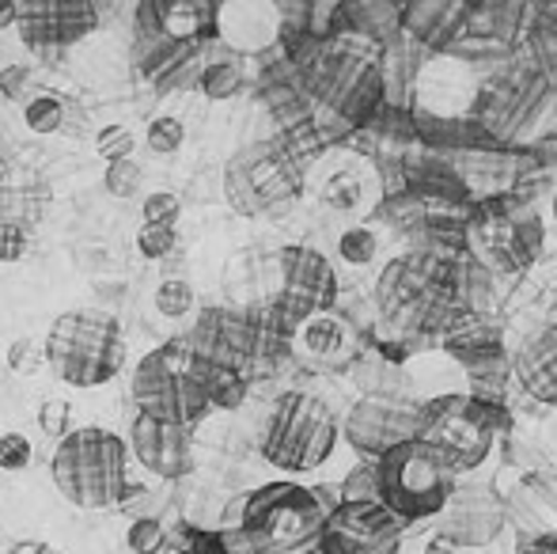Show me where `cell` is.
<instances>
[{
    "instance_id": "9a60e30c",
    "label": "cell",
    "mask_w": 557,
    "mask_h": 554,
    "mask_svg": "<svg viewBox=\"0 0 557 554\" xmlns=\"http://www.w3.org/2000/svg\"><path fill=\"white\" fill-rule=\"evenodd\" d=\"M337 426H342L349 448L375 464L391 448L421 436V399H413V395H360Z\"/></svg>"
},
{
    "instance_id": "8992f818",
    "label": "cell",
    "mask_w": 557,
    "mask_h": 554,
    "mask_svg": "<svg viewBox=\"0 0 557 554\" xmlns=\"http://www.w3.org/2000/svg\"><path fill=\"white\" fill-rule=\"evenodd\" d=\"M512 429V410L505 399H478L467 392L421 399V441L455 467V475L474 471L490 459L497 433Z\"/></svg>"
},
{
    "instance_id": "d4e9b609",
    "label": "cell",
    "mask_w": 557,
    "mask_h": 554,
    "mask_svg": "<svg viewBox=\"0 0 557 554\" xmlns=\"http://www.w3.org/2000/svg\"><path fill=\"white\" fill-rule=\"evenodd\" d=\"M425 213H429L425 201L398 190V194H383L380 209H375V221H380L391 236L403 239V244L410 247V255H418L421 247H425Z\"/></svg>"
},
{
    "instance_id": "7dc6e473",
    "label": "cell",
    "mask_w": 557,
    "mask_h": 554,
    "mask_svg": "<svg viewBox=\"0 0 557 554\" xmlns=\"http://www.w3.org/2000/svg\"><path fill=\"white\" fill-rule=\"evenodd\" d=\"M61 103H65V114H61V134H69V137L88 134V111H84L76 99H61Z\"/></svg>"
},
{
    "instance_id": "e575fe53",
    "label": "cell",
    "mask_w": 557,
    "mask_h": 554,
    "mask_svg": "<svg viewBox=\"0 0 557 554\" xmlns=\"http://www.w3.org/2000/svg\"><path fill=\"white\" fill-rule=\"evenodd\" d=\"M61 114H65L61 96H46V91L23 107V122L30 134H61Z\"/></svg>"
},
{
    "instance_id": "5bb4252c",
    "label": "cell",
    "mask_w": 557,
    "mask_h": 554,
    "mask_svg": "<svg viewBox=\"0 0 557 554\" xmlns=\"http://www.w3.org/2000/svg\"><path fill=\"white\" fill-rule=\"evenodd\" d=\"M99 27V8L88 0H23L15 4L20 42L38 58V65H61L76 42Z\"/></svg>"
},
{
    "instance_id": "cb8c5ba5",
    "label": "cell",
    "mask_w": 557,
    "mask_h": 554,
    "mask_svg": "<svg viewBox=\"0 0 557 554\" xmlns=\"http://www.w3.org/2000/svg\"><path fill=\"white\" fill-rule=\"evenodd\" d=\"M296 342L308 357L315 361H352L357 357V331L345 319H337L334 311L315 316L296 331Z\"/></svg>"
},
{
    "instance_id": "b9f144b4",
    "label": "cell",
    "mask_w": 557,
    "mask_h": 554,
    "mask_svg": "<svg viewBox=\"0 0 557 554\" xmlns=\"http://www.w3.org/2000/svg\"><path fill=\"white\" fill-rule=\"evenodd\" d=\"M140 178H145V171H140L137 160H117V163H107L103 183L114 198H133V194L140 190Z\"/></svg>"
},
{
    "instance_id": "816d5d0a",
    "label": "cell",
    "mask_w": 557,
    "mask_h": 554,
    "mask_svg": "<svg viewBox=\"0 0 557 554\" xmlns=\"http://www.w3.org/2000/svg\"><path fill=\"white\" fill-rule=\"evenodd\" d=\"M425 554H462V551H459V547H455V543H451V540H444V535H441V532H436V535H433V540H429V543H425Z\"/></svg>"
},
{
    "instance_id": "d590c367",
    "label": "cell",
    "mask_w": 557,
    "mask_h": 554,
    "mask_svg": "<svg viewBox=\"0 0 557 554\" xmlns=\"http://www.w3.org/2000/svg\"><path fill=\"white\" fill-rule=\"evenodd\" d=\"M194 304H198V296H194V288L183 278H168L156 288V311L168 319H186L194 311Z\"/></svg>"
},
{
    "instance_id": "f907efd6",
    "label": "cell",
    "mask_w": 557,
    "mask_h": 554,
    "mask_svg": "<svg viewBox=\"0 0 557 554\" xmlns=\"http://www.w3.org/2000/svg\"><path fill=\"white\" fill-rule=\"evenodd\" d=\"M520 554H557V535H539V540H528Z\"/></svg>"
},
{
    "instance_id": "ab89813d",
    "label": "cell",
    "mask_w": 557,
    "mask_h": 554,
    "mask_svg": "<svg viewBox=\"0 0 557 554\" xmlns=\"http://www.w3.org/2000/svg\"><path fill=\"white\" fill-rule=\"evenodd\" d=\"M133 148H137V140L125 126H99L96 130V156H103L107 163H117V160H133Z\"/></svg>"
},
{
    "instance_id": "8fae6325",
    "label": "cell",
    "mask_w": 557,
    "mask_h": 554,
    "mask_svg": "<svg viewBox=\"0 0 557 554\" xmlns=\"http://www.w3.org/2000/svg\"><path fill=\"white\" fill-rule=\"evenodd\" d=\"M342 285H337L334 262L308 244H285L273 255V296L258 316L281 338H293L308 319L334 311Z\"/></svg>"
},
{
    "instance_id": "c3c4849f",
    "label": "cell",
    "mask_w": 557,
    "mask_h": 554,
    "mask_svg": "<svg viewBox=\"0 0 557 554\" xmlns=\"http://www.w3.org/2000/svg\"><path fill=\"white\" fill-rule=\"evenodd\" d=\"M163 554H224V551H221V543H216V535H190L186 547H171Z\"/></svg>"
},
{
    "instance_id": "6da1fadb",
    "label": "cell",
    "mask_w": 557,
    "mask_h": 554,
    "mask_svg": "<svg viewBox=\"0 0 557 554\" xmlns=\"http://www.w3.org/2000/svg\"><path fill=\"white\" fill-rule=\"evenodd\" d=\"M462 259V255H459ZM455 304V259L441 255H395L375 278L372 349L406 365L418 349L436 346Z\"/></svg>"
},
{
    "instance_id": "7c38bea8",
    "label": "cell",
    "mask_w": 557,
    "mask_h": 554,
    "mask_svg": "<svg viewBox=\"0 0 557 554\" xmlns=\"http://www.w3.org/2000/svg\"><path fill=\"white\" fill-rule=\"evenodd\" d=\"M129 395L137 403V415H152L175 426L194 429L209 415L206 387L198 380V365L194 354L186 349L183 338H171L163 346L148 349L137 361L129 380Z\"/></svg>"
},
{
    "instance_id": "9c48e42d",
    "label": "cell",
    "mask_w": 557,
    "mask_h": 554,
    "mask_svg": "<svg viewBox=\"0 0 557 554\" xmlns=\"http://www.w3.org/2000/svg\"><path fill=\"white\" fill-rule=\"evenodd\" d=\"M221 186L239 217H281L304 194V163L281 137L250 140L224 163Z\"/></svg>"
},
{
    "instance_id": "277c9868",
    "label": "cell",
    "mask_w": 557,
    "mask_h": 554,
    "mask_svg": "<svg viewBox=\"0 0 557 554\" xmlns=\"http://www.w3.org/2000/svg\"><path fill=\"white\" fill-rule=\"evenodd\" d=\"M46 369L69 387H103L125 369L129 342L117 316L103 308H73L50 323L42 338Z\"/></svg>"
},
{
    "instance_id": "8d00e7d4",
    "label": "cell",
    "mask_w": 557,
    "mask_h": 554,
    "mask_svg": "<svg viewBox=\"0 0 557 554\" xmlns=\"http://www.w3.org/2000/svg\"><path fill=\"white\" fill-rule=\"evenodd\" d=\"M125 547L133 554H163L168 551V528L156 517H137L125 528Z\"/></svg>"
},
{
    "instance_id": "1f68e13d",
    "label": "cell",
    "mask_w": 557,
    "mask_h": 554,
    "mask_svg": "<svg viewBox=\"0 0 557 554\" xmlns=\"http://www.w3.org/2000/svg\"><path fill=\"white\" fill-rule=\"evenodd\" d=\"M35 96H42V88H38V69L35 65H23V61L0 65V99H4V103L27 107Z\"/></svg>"
},
{
    "instance_id": "484cf974",
    "label": "cell",
    "mask_w": 557,
    "mask_h": 554,
    "mask_svg": "<svg viewBox=\"0 0 557 554\" xmlns=\"http://www.w3.org/2000/svg\"><path fill=\"white\" fill-rule=\"evenodd\" d=\"M156 15L171 42H201V38L216 35V4L171 0V4H156Z\"/></svg>"
},
{
    "instance_id": "60d3db41",
    "label": "cell",
    "mask_w": 557,
    "mask_h": 554,
    "mask_svg": "<svg viewBox=\"0 0 557 554\" xmlns=\"http://www.w3.org/2000/svg\"><path fill=\"white\" fill-rule=\"evenodd\" d=\"M178 247V236L175 229H160V224H140L137 232V251L145 255V259H168V255H175Z\"/></svg>"
},
{
    "instance_id": "52a82bcc",
    "label": "cell",
    "mask_w": 557,
    "mask_h": 554,
    "mask_svg": "<svg viewBox=\"0 0 557 554\" xmlns=\"http://www.w3.org/2000/svg\"><path fill=\"white\" fill-rule=\"evenodd\" d=\"M375 487H380L383 509L403 528H413L421 520L441 517L451 490L459 487V475L433 444L418 436L375 459Z\"/></svg>"
},
{
    "instance_id": "ac0fdd59",
    "label": "cell",
    "mask_w": 557,
    "mask_h": 554,
    "mask_svg": "<svg viewBox=\"0 0 557 554\" xmlns=\"http://www.w3.org/2000/svg\"><path fill=\"white\" fill-rule=\"evenodd\" d=\"M129 456L156 479H186L194 471V429L152 415H137L129 426Z\"/></svg>"
},
{
    "instance_id": "f546056e",
    "label": "cell",
    "mask_w": 557,
    "mask_h": 554,
    "mask_svg": "<svg viewBox=\"0 0 557 554\" xmlns=\"http://www.w3.org/2000/svg\"><path fill=\"white\" fill-rule=\"evenodd\" d=\"M198 88L206 99L224 103V99H235L247 88V73H243L239 61H206L198 73Z\"/></svg>"
},
{
    "instance_id": "db71d44e",
    "label": "cell",
    "mask_w": 557,
    "mask_h": 554,
    "mask_svg": "<svg viewBox=\"0 0 557 554\" xmlns=\"http://www.w3.org/2000/svg\"><path fill=\"white\" fill-rule=\"evenodd\" d=\"M8 186V163H4V156H0V190Z\"/></svg>"
},
{
    "instance_id": "30bf717a",
    "label": "cell",
    "mask_w": 557,
    "mask_h": 554,
    "mask_svg": "<svg viewBox=\"0 0 557 554\" xmlns=\"http://www.w3.org/2000/svg\"><path fill=\"white\" fill-rule=\"evenodd\" d=\"M543 217L535 206H520L512 198H485L470 206L467 221V255L485 267L493 278H516L535 267L543 255Z\"/></svg>"
},
{
    "instance_id": "f1b7e54d",
    "label": "cell",
    "mask_w": 557,
    "mask_h": 554,
    "mask_svg": "<svg viewBox=\"0 0 557 554\" xmlns=\"http://www.w3.org/2000/svg\"><path fill=\"white\" fill-rule=\"evenodd\" d=\"M194 365H198V380H201V387H206L209 407L235 410L247 399V372L227 369V365H216V361H201V357H194Z\"/></svg>"
},
{
    "instance_id": "e0dca14e",
    "label": "cell",
    "mask_w": 557,
    "mask_h": 554,
    "mask_svg": "<svg viewBox=\"0 0 557 554\" xmlns=\"http://www.w3.org/2000/svg\"><path fill=\"white\" fill-rule=\"evenodd\" d=\"M505 494L493 482H459L441 509V535L459 551H485L505 535Z\"/></svg>"
},
{
    "instance_id": "ee69618b",
    "label": "cell",
    "mask_w": 557,
    "mask_h": 554,
    "mask_svg": "<svg viewBox=\"0 0 557 554\" xmlns=\"http://www.w3.org/2000/svg\"><path fill=\"white\" fill-rule=\"evenodd\" d=\"M145 224H160V229H175L178 213H183V201H178V194L171 190H156L145 198Z\"/></svg>"
},
{
    "instance_id": "d6986e66",
    "label": "cell",
    "mask_w": 557,
    "mask_h": 554,
    "mask_svg": "<svg viewBox=\"0 0 557 554\" xmlns=\"http://www.w3.org/2000/svg\"><path fill=\"white\" fill-rule=\"evenodd\" d=\"M403 190L413 194L418 201H425V206H451V209L474 206L467 183L451 168V160L441 152H429L421 145L413 152H406L403 160Z\"/></svg>"
},
{
    "instance_id": "836d02e7",
    "label": "cell",
    "mask_w": 557,
    "mask_h": 554,
    "mask_svg": "<svg viewBox=\"0 0 557 554\" xmlns=\"http://www.w3.org/2000/svg\"><path fill=\"white\" fill-rule=\"evenodd\" d=\"M360 190H364V183L357 171H334L323 186V206H331L334 213H352V209H360Z\"/></svg>"
},
{
    "instance_id": "603a6c76",
    "label": "cell",
    "mask_w": 557,
    "mask_h": 554,
    "mask_svg": "<svg viewBox=\"0 0 557 554\" xmlns=\"http://www.w3.org/2000/svg\"><path fill=\"white\" fill-rule=\"evenodd\" d=\"M505 513H508V525L520 528L528 540L557 535V494H554V487H546L535 475H528V479H520L508 490Z\"/></svg>"
},
{
    "instance_id": "7402d4cb",
    "label": "cell",
    "mask_w": 557,
    "mask_h": 554,
    "mask_svg": "<svg viewBox=\"0 0 557 554\" xmlns=\"http://www.w3.org/2000/svg\"><path fill=\"white\" fill-rule=\"evenodd\" d=\"M216 35L243 53H262L281 38V15L270 4H216Z\"/></svg>"
},
{
    "instance_id": "f5cc1de1",
    "label": "cell",
    "mask_w": 557,
    "mask_h": 554,
    "mask_svg": "<svg viewBox=\"0 0 557 554\" xmlns=\"http://www.w3.org/2000/svg\"><path fill=\"white\" fill-rule=\"evenodd\" d=\"M8 23H15V4H12V0H4V4H0V27H8Z\"/></svg>"
},
{
    "instance_id": "4dcf8cb0",
    "label": "cell",
    "mask_w": 557,
    "mask_h": 554,
    "mask_svg": "<svg viewBox=\"0 0 557 554\" xmlns=\"http://www.w3.org/2000/svg\"><path fill=\"white\" fill-rule=\"evenodd\" d=\"M337 255H342L349 267H372L380 259V232L372 224H352L337 239Z\"/></svg>"
},
{
    "instance_id": "11a10c76",
    "label": "cell",
    "mask_w": 557,
    "mask_h": 554,
    "mask_svg": "<svg viewBox=\"0 0 557 554\" xmlns=\"http://www.w3.org/2000/svg\"><path fill=\"white\" fill-rule=\"evenodd\" d=\"M554 224H557V190H554Z\"/></svg>"
},
{
    "instance_id": "ba28073f",
    "label": "cell",
    "mask_w": 557,
    "mask_h": 554,
    "mask_svg": "<svg viewBox=\"0 0 557 554\" xmlns=\"http://www.w3.org/2000/svg\"><path fill=\"white\" fill-rule=\"evenodd\" d=\"M337 436H342V426L331 403L315 392L293 387L273 403L262 433V456L277 471L308 475L334 456Z\"/></svg>"
},
{
    "instance_id": "7bdbcfd3",
    "label": "cell",
    "mask_w": 557,
    "mask_h": 554,
    "mask_svg": "<svg viewBox=\"0 0 557 554\" xmlns=\"http://www.w3.org/2000/svg\"><path fill=\"white\" fill-rule=\"evenodd\" d=\"M38 426H42V433L53 436V441L69 436L73 433V403L69 399H46L42 407H38Z\"/></svg>"
},
{
    "instance_id": "f6af8a7d",
    "label": "cell",
    "mask_w": 557,
    "mask_h": 554,
    "mask_svg": "<svg viewBox=\"0 0 557 554\" xmlns=\"http://www.w3.org/2000/svg\"><path fill=\"white\" fill-rule=\"evenodd\" d=\"M30 441L23 433H4L0 436V471H23L30 464Z\"/></svg>"
},
{
    "instance_id": "d6a6232c",
    "label": "cell",
    "mask_w": 557,
    "mask_h": 554,
    "mask_svg": "<svg viewBox=\"0 0 557 554\" xmlns=\"http://www.w3.org/2000/svg\"><path fill=\"white\" fill-rule=\"evenodd\" d=\"M4 361H8V369H12L15 377H38V372L46 369V349H42V342H38L35 334H20V338L8 342Z\"/></svg>"
},
{
    "instance_id": "44dd1931",
    "label": "cell",
    "mask_w": 557,
    "mask_h": 554,
    "mask_svg": "<svg viewBox=\"0 0 557 554\" xmlns=\"http://www.w3.org/2000/svg\"><path fill=\"white\" fill-rule=\"evenodd\" d=\"M512 377L535 403L557 407V323L539 327L512 354Z\"/></svg>"
},
{
    "instance_id": "5b68a950",
    "label": "cell",
    "mask_w": 557,
    "mask_h": 554,
    "mask_svg": "<svg viewBox=\"0 0 557 554\" xmlns=\"http://www.w3.org/2000/svg\"><path fill=\"white\" fill-rule=\"evenodd\" d=\"M326 517L331 509L319 502L315 487L277 479L262 482L247 494L239 532L247 535L255 554H304L315 551Z\"/></svg>"
},
{
    "instance_id": "7a4b0ae2",
    "label": "cell",
    "mask_w": 557,
    "mask_h": 554,
    "mask_svg": "<svg viewBox=\"0 0 557 554\" xmlns=\"http://www.w3.org/2000/svg\"><path fill=\"white\" fill-rule=\"evenodd\" d=\"M293 69L311 107H323L345 130L368 126L383 107V46L364 35L319 38Z\"/></svg>"
},
{
    "instance_id": "bcb514c9",
    "label": "cell",
    "mask_w": 557,
    "mask_h": 554,
    "mask_svg": "<svg viewBox=\"0 0 557 554\" xmlns=\"http://www.w3.org/2000/svg\"><path fill=\"white\" fill-rule=\"evenodd\" d=\"M30 247V236L15 224H0V262H20Z\"/></svg>"
},
{
    "instance_id": "ffe728a7",
    "label": "cell",
    "mask_w": 557,
    "mask_h": 554,
    "mask_svg": "<svg viewBox=\"0 0 557 554\" xmlns=\"http://www.w3.org/2000/svg\"><path fill=\"white\" fill-rule=\"evenodd\" d=\"M470 12L467 0H413L403 4V35L425 53H444L467 30Z\"/></svg>"
},
{
    "instance_id": "4fadbf2b",
    "label": "cell",
    "mask_w": 557,
    "mask_h": 554,
    "mask_svg": "<svg viewBox=\"0 0 557 554\" xmlns=\"http://www.w3.org/2000/svg\"><path fill=\"white\" fill-rule=\"evenodd\" d=\"M436 346L451 357L459 369H467L470 392L478 399H505V387L512 380V354L505 346V331L493 316L455 308L447 316Z\"/></svg>"
},
{
    "instance_id": "83f0119b",
    "label": "cell",
    "mask_w": 557,
    "mask_h": 554,
    "mask_svg": "<svg viewBox=\"0 0 557 554\" xmlns=\"http://www.w3.org/2000/svg\"><path fill=\"white\" fill-rule=\"evenodd\" d=\"M50 206V190L42 178H27V183H8L0 190V224H15L27 232L30 224H38Z\"/></svg>"
},
{
    "instance_id": "f35d334b",
    "label": "cell",
    "mask_w": 557,
    "mask_h": 554,
    "mask_svg": "<svg viewBox=\"0 0 557 554\" xmlns=\"http://www.w3.org/2000/svg\"><path fill=\"white\" fill-rule=\"evenodd\" d=\"M186 140V126L175 119V114H160V119L148 122V148L156 156H175Z\"/></svg>"
},
{
    "instance_id": "2e32d148",
    "label": "cell",
    "mask_w": 557,
    "mask_h": 554,
    "mask_svg": "<svg viewBox=\"0 0 557 554\" xmlns=\"http://www.w3.org/2000/svg\"><path fill=\"white\" fill-rule=\"evenodd\" d=\"M403 532L380 502H342L331 509L311 554H398Z\"/></svg>"
},
{
    "instance_id": "74e56055",
    "label": "cell",
    "mask_w": 557,
    "mask_h": 554,
    "mask_svg": "<svg viewBox=\"0 0 557 554\" xmlns=\"http://www.w3.org/2000/svg\"><path fill=\"white\" fill-rule=\"evenodd\" d=\"M337 502H380V487H375V464L360 459L345 482L337 487Z\"/></svg>"
},
{
    "instance_id": "681fc988",
    "label": "cell",
    "mask_w": 557,
    "mask_h": 554,
    "mask_svg": "<svg viewBox=\"0 0 557 554\" xmlns=\"http://www.w3.org/2000/svg\"><path fill=\"white\" fill-rule=\"evenodd\" d=\"M4 554H61V551L50 547V543H42V540H23V543H12Z\"/></svg>"
},
{
    "instance_id": "4316f807",
    "label": "cell",
    "mask_w": 557,
    "mask_h": 554,
    "mask_svg": "<svg viewBox=\"0 0 557 554\" xmlns=\"http://www.w3.org/2000/svg\"><path fill=\"white\" fill-rule=\"evenodd\" d=\"M352 380H357L360 395H413V380L406 365L387 361L372 346L352 357Z\"/></svg>"
},
{
    "instance_id": "3957f363",
    "label": "cell",
    "mask_w": 557,
    "mask_h": 554,
    "mask_svg": "<svg viewBox=\"0 0 557 554\" xmlns=\"http://www.w3.org/2000/svg\"><path fill=\"white\" fill-rule=\"evenodd\" d=\"M50 475L76 509H117L129 487V448L107 426H81L53 444Z\"/></svg>"
}]
</instances>
